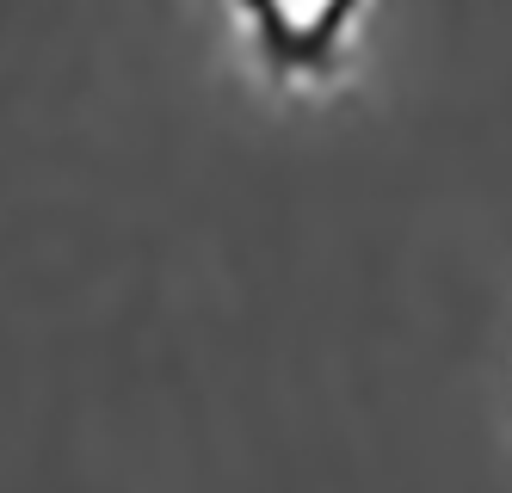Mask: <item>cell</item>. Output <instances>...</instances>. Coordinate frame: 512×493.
<instances>
[{"label":"cell","instance_id":"cell-1","mask_svg":"<svg viewBox=\"0 0 512 493\" xmlns=\"http://www.w3.org/2000/svg\"><path fill=\"white\" fill-rule=\"evenodd\" d=\"M235 7L253 31V44L266 50V62L315 68L340 44V31H346L358 0H235Z\"/></svg>","mask_w":512,"mask_h":493}]
</instances>
